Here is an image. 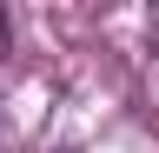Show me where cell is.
<instances>
[{
	"label": "cell",
	"mask_w": 159,
	"mask_h": 153,
	"mask_svg": "<svg viewBox=\"0 0 159 153\" xmlns=\"http://www.w3.org/2000/svg\"><path fill=\"white\" fill-rule=\"evenodd\" d=\"M0 53H7V13H0Z\"/></svg>",
	"instance_id": "cell-1"
}]
</instances>
